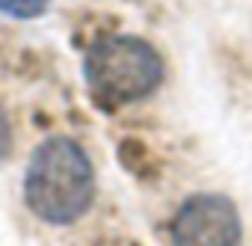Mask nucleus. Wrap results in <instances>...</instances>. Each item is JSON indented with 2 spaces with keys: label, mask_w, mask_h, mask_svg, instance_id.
I'll use <instances>...</instances> for the list:
<instances>
[{
  "label": "nucleus",
  "mask_w": 252,
  "mask_h": 246,
  "mask_svg": "<svg viewBox=\"0 0 252 246\" xmlns=\"http://www.w3.org/2000/svg\"><path fill=\"white\" fill-rule=\"evenodd\" d=\"M163 74L166 68L158 48L128 33H116L92 42L83 57V80L89 98L107 113L137 104L152 92H158Z\"/></svg>",
  "instance_id": "f03ea898"
},
{
  "label": "nucleus",
  "mask_w": 252,
  "mask_h": 246,
  "mask_svg": "<svg viewBox=\"0 0 252 246\" xmlns=\"http://www.w3.org/2000/svg\"><path fill=\"white\" fill-rule=\"evenodd\" d=\"M95 199V169L86 149L68 137H51L33 149L24 172V202L48 225L77 222Z\"/></svg>",
  "instance_id": "f257e3e1"
},
{
  "label": "nucleus",
  "mask_w": 252,
  "mask_h": 246,
  "mask_svg": "<svg viewBox=\"0 0 252 246\" xmlns=\"http://www.w3.org/2000/svg\"><path fill=\"white\" fill-rule=\"evenodd\" d=\"M12 154V125H9V116L6 110L0 107V163Z\"/></svg>",
  "instance_id": "39448f33"
},
{
  "label": "nucleus",
  "mask_w": 252,
  "mask_h": 246,
  "mask_svg": "<svg viewBox=\"0 0 252 246\" xmlns=\"http://www.w3.org/2000/svg\"><path fill=\"white\" fill-rule=\"evenodd\" d=\"M48 6H51V0H0V15L30 21V18L45 15Z\"/></svg>",
  "instance_id": "20e7f679"
},
{
  "label": "nucleus",
  "mask_w": 252,
  "mask_h": 246,
  "mask_svg": "<svg viewBox=\"0 0 252 246\" xmlns=\"http://www.w3.org/2000/svg\"><path fill=\"white\" fill-rule=\"evenodd\" d=\"M169 234L172 246H237L243 222L228 196L196 193L175 211Z\"/></svg>",
  "instance_id": "7ed1b4c3"
}]
</instances>
